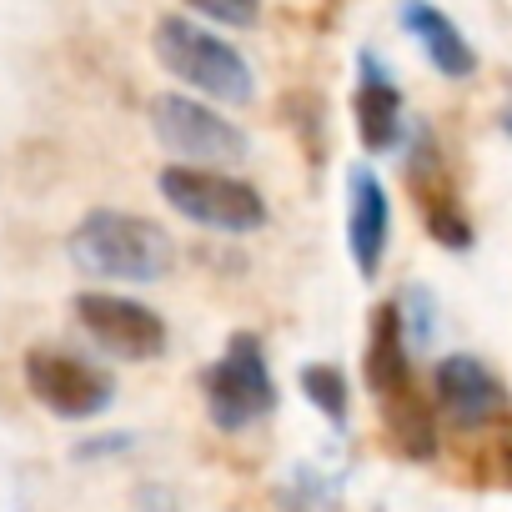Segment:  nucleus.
Wrapping results in <instances>:
<instances>
[{
    "label": "nucleus",
    "instance_id": "1",
    "mask_svg": "<svg viewBox=\"0 0 512 512\" xmlns=\"http://www.w3.org/2000/svg\"><path fill=\"white\" fill-rule=\"evenodd\" d=\"M66 251L81 267V277H96V282L151 287V282H166L176 272L171 231L156 226L151 216H136V211H91L71 231Z\"/></svg>",
    "mask_w": 512,
    "mask_h": 512
},
{
    "label": "nucleus",
    "instance_id": "2",
    "mask_svg": "<svg viewBox=\"0 0 512 512\" xmlns=\"http://www.w3.org/2000/svg\"><path fill=\"white\" fill-rule=\"evenodd\" d=\"M156 61H161L176 81L196 86V91L211 96V101L246 106V101L256 96V76H251L246 56H241L231 41H221L216 31L196 26L191 16H176V11H171V16L156 21Z\"/></svg>",
    "mask_w": 512,
    "mask_h": 512
},
{
    "label": "nucleus",
    "instance_id": "3",
    "mask_svg": "<svg viewBox=\"0 0 512 512\" xmlns=\"http://www.w3.org/2000/svg\"><path fill=\"white\" fill-rule=\"evenodd\" d=\"M201 387H206V417L221 432H246V427L262 422V417H272L277 382H272L262 337H256V332H236L226 342V352L206 367Z\"/></svg>",
    "mask_w": 512,
    "mask_h": 512
},
{
    "label": "nucleus",
    "instance_id": "4",
    "mask_svg": "<svg viewBox=\"0 0 512 512\" xmlns=\"http://www.w3.org/2000/svg\"><path fill=\"white\" fill-rule=\"evenodd\" d=\"M161 196L171 201V211H181L196 226L226 231V236H246L267 226V196L251 181H236L226 171H201V166H161L156 176Z\"/></svg>",
    "mask_w": 512,
    "mask_h": 512
},
{
    "label": "nucleus",
    "instance_id": "5",
    "mask_svg": "<svg viewBox=\"0 0 512 512\" xmlns=\"http://www.w3.org/2000/svg\"><path fill=\"white\" fill-rule=\"evenodd\" d=\"M26 387L51 417H66V422H91L116 402V377L61 347L26 352Z\"/></svg>",
    "mask_w": 512,
    "mask_h": 512
},
{
    "label": "nucleus",
    "instance_id": "6",
    "mask_svg": "<svg viewBox=\"0 0 512 512\" xmlns=\"http://www.w3.org/2000/svg\"><path fill=\"white\" fill-rule=\"evenodd\" d=\"M151 131L166 151L201 161V171H216L221 161H246V151H251V141L236 121H226L216 106L176 96V91L151 101Z\"/></svg>",
    "mask_w": 512,
    "mask_h": 512
},
{
    "label": "nucleus",
    "instance_id": "7",
    "mask_svg": "<svg viewBox=\"0 0 512 512\" xmlns=\"http://www.w3.org/2000/svg\"><path fill=\"white\" fill-rule=\"evenodd\" d=\"M76 322L86 327V337L116 357V362H151L166 352V322L161 312H151L146 302L136 297H121V292H81L71 302Z\"/></svg>",
    "mask_w": 512,
    "mask_h": 512
},
{
    "label": "nucleus",
    "instance_id": "8",
    "mask_svg": "<svg viewBox=\"0 0 512 512\" xmlns=\"http://www.w3.org/2000/svg\"><path fill=\"white\" fill-rule=\"evenodd\" d=\"M437 407L452 427H487L507 412V387L492 377V367L472 352H452L437 362Z\"/></svg>",
    "mask_w": 512,
    "mask_h": 512
},
{
    "label": "nucleus",
    "instance_id": "9",
    "mask_svg": "<svg viewBox=\"0 0 512 512\" xmlns=\"http://www.w3.org/2000/svg\"><path fill=\"white\" fill-rule=\"evenodd\" d=\"M387 236H392V201L387 186L372 166H352L347 171V251L352 267L372 282L382 272L387 256Z\"/></svg>",
    "mask_w": 512,
    "mask_h": 512
},
{
    "label": "nucleus",
    "instance_id": "10",
    "mask_svg": "<svg viewBox=\"0 0 512 512\" xmlns=\"http://www.w3.org/2000/svg\"><path fill=\"white\" fill-rule=\"evenodd\" d=\"M352 111H357V136H362L367 151L382 156V151L402 146V131H407L402 91H397V81H392V71L377 51L357 56V101H352Z\"/></svg>",
    "mask_w": 512,
    "mask_h": 512
},
{
    "label": "nucleus",
    "instance_id": "11",
    "mask_svg": "<svg viewBox=\"0 0 512 512\" xmlns=\"http://www.w3.org/2000/svg\"><path fill=\"white\" fill-rule=\"evenodd\" d=\"M397 21L417 36L422 56H427L442 76L467 81V76L477 71V51L467 46V36L457 31V21H452V16H442L437 6H422V0H412V6H402V11H397Z\"/></svg>",
    "mask_w": 512,
    "mask_h": 512
},
{
    "label": "nucleus",
    "instance_id": "12",
    "mask_svg": "<svg viewBox=\"0 0 512 512\" xmlns=\"http://www.w3.org/2000/svg\"><path fill=\"white\" fill-rule=\"evenodd\" d=\"M367 387L377 397H397L407 387V337H402V317L397 302L372 312V332H367Z\"/></svg>",
    "mask_w": 512,
    "mask_h": 512
},
{
    "label": "nucleus",
    "instance_id": "13",
    "mask_svg": "<svg viewBox=\"0 0 512 512\" xmlns=\"http://www.w3.org/2000/svg\"><path fill=\"white\" fill-rule=\"evenodd\" d=\"M387 422H392V437L407 457H432L437 447V432H432V412L412 397V387H402L397 397H387Z\"/></svg>",
    "mask_w": 512,
    "mask_h": 512
},
{
    "label": "nucleus",
    "instance_id": "14",
    "mask_svg": "<svg viewBox=\"0 0 512 512\" xmlns=\"http://www.w3.org/2000/svg\"><path fill=\"white\" fill-rule=\"evenodd\" d=\"M297 382H302L307 402H312V407H317L327 422L347 427V402H352V392H347V377H342V367H332V362H307V367L297 372Z\"/></svg>",
    "mask_w": 512,
    "mask_h": 512
},
{
    "label": "nucleus",
    "instance_id": "15",
    "mask_svg": "<svg viewBox=\"0 0 512 512\" xmlns=\"http://www.w3.org/2000/svg\"><path fill=\"white\" fill-rule=\"evenodd\" d=\"M332 492H337V482H332L327 472L297 467V472L277 487V502H282L287 512H317V507H327V502H332Z\"/></svg>",
    "mask_w": 512,
    "mask_h": 512
},
{
    "label": "nucleus",
    "instance_id": "16",
    "mask_svg": "<svg viewBox=\"0 0 512 512\" xmlns=\"http://www.w3.org/2000/svg\"><path fill=\"white\" fill-rule=\"evenodd\" d=\"M196 11L206 21H226V26H256V16H262L251 0H241V6H236V0H196Z\"/></svg>",
    "mask_w": 512,
    "mask_h": 512
}]
</instances>
